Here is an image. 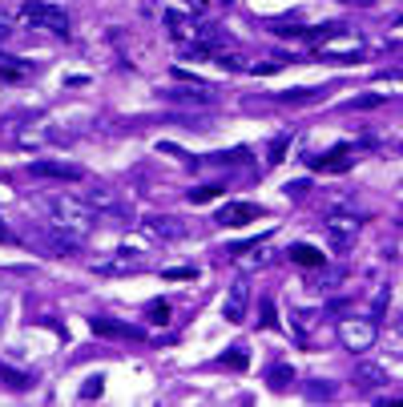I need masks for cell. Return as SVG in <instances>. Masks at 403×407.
Returning <instances> with one entry per match:
<instances>
[{"instance_id":"6da1fadb","label":"cell","mask_w":403,"mask_h":407,"mask_svg":"<svg viewBox=\"0 0 403 407\" xmlns=\"http://www.w3.org/2000/svg\"><path fill=\"white\" fill-rule=\"evenodd\" d=\"M45 210L53 214V226H57V230H77V234H85V230L93 226V206L77 202L73 193H48Z\"/></svg>"},{"instance_id":"7a4b0ae2","label":"cell","mask_w":403,"mask_h":407,"mask_svg":"<svg viewBox=\"0 0 403 407\" xmlns=\"http://www.w3.org/2000/svg\"><path fill=\"white\" fill-rule=\"evenodd\" d=\"M21 21L28 24V28H45L53 37H69L73 32L69 12H65L61 4H48V0H28L21 8Z\"/></svg>"},{"instance_id":"3957f363","label":"cell","mask_w":403,"mask_h":407,"mask_svg":"<svg viewBox=\"0 0 403 407\" xmlns=\"http://www.w3.org/2000/svg\"><path fill=\"white\" fill-rule=\"evenodd\" d=\"M375 335H379V327H375V319H339V343L347 347V351H371L375 347Z\"/></svg>"},{"instance_id":"277c9868","label":"cell","mask_w":403,"mask_h":407,"mask_svg":"<svg viewBox=\"0 0 403 407\" xmlns=\"http://www.w3.org/2000/svg\"><path fill=\"white\" fill-rule=\"evenodd\" d=\"M355 234H359V218L355 214H331L327 218V238H331V250L347 254L355 246Z\"/></svg>"},{"instance_id":"5b68a950","label":"cell","mask_w":403,"mask_h":407,"mask_svg":"<svg viewBox=\"0 0 403 407\" xmlns=\"http://www.w3.org/2000/svg\"><path fill=\"white\" fill-rule=\"evenodd\" d=\"M355 142H343V145H335L327 158H310V166L315 169H323V173H347V169L355 166Z\"/></svg>"},{"instance_id":"8992f818","label":"cell","mask_w":403,"mask_h":407,"mask_svg":"<svg viewBox=\"0 0 403 407\" xmlns=\"http://www.w3.org/2000/svg\"><path fill=\"white\" fill-rule=\"evenodd\" d=\"M32 178H57V182H85V169L73 162H32L28 166Z\"/></svg>"},{"instance_id":"52a82bcc","label":"cell","mask_w":403,"mask_h":407,"mask_svg":"<svg viewBox=\"0 0 403 407\" xmlns=\"http://www.w3.org/2000/svg\"><path fill=\"white\" fill-rule=\"evenodd\" d=\"M246 307H250V287H246V278H238L234 287L226 290L222 319H226V323H242V319H246Z\"/></svg>"},{"instance_id":"ba28073f","label":"cell","mask_w":403,"mask_h":407,"mask_svg":"<svg viewBox=\"0 0 403 407\" xmlns=\"http://www.w3.org/2000/svg\"><path fill=\"white\" fill-rule=\"evenodd\" d=\"M254 218H262L259 202H230V206L218 210V226H246V222H254Z\"/></svg>"},{"instance_id":"9c48e42d","label":"cell","mask_w":403,"mask_h":407,"mask_svg":"<svg viewBox=\"0 0 403 407\" xmlns=\"http://www.w3.org/2000/svg\"><path fill=\"white\" fill-rule=\"evenodd\" d=\"M169 105H214V89L206 85H182V89H162Z\"/></svg>"},{"instance_id":"30bf717a","label":"cell","mask_w":403,"mask_h":407,"mask_svg":"<svg viewBox=\"0 0 403 407\" xmlns=\"http://www.w3.org/2000/svg\"><path fill=\"white\" fill-rule=\"evenodd\" d=\"M89 327H93V335H105V339H145L142 327H129V323H118V319H101V314H93L89 319Z\"/></svg>"},{"instance_id":"8fae6325","label":"cell","mask_w":403,"mask_h":407,"mask_svg":"<svg viewBox=\"0 0 403 407\" xmlns=\"http://www.w3.org/2000/svg\"><path fill=\"white\" fill-rule=\"evenodd\" d=\"M387 384V371H383L379 363H359L355 367V387L359 391H379Z\"/></svg>"},{"instance_id":"7c38bea8","label":"cell","mask_w":403,"mask_h":407,"mask_svg":"<svg viewBox=\"0 0 403 407\" xmlns=\"http://www.w3.org/2000/svg\"><path fill=\"white\" fill-rule=\"evenodd\" d=\"M290 258H294L299 266H310V270H319V266L327 263V258H323V250H315V246H307V242L290 246Z\"/></svg>"},{"instance_id":"4fadbf2b","label":"cell","mask_w":403,"mask_h":407,"mask_svg":"<svg viewBox=\"0 0 403 407\" xmlns=\"http://www.w3.org/2000/svg\"><path fill=\"white\" fill-rule=\"evenodd\" d=\"M145 230L158 234V238H182V226H178V222H166V218H145Z\"/></svg>"},{"instance_id":"5bb4252c","label":"cell","mask_w":403,"mask_h":407,"mask_svg":"<svg viewBox=\"0 0 403 407\" xmlns=\"http://www.w3.org/2000/svg\"><path fill=\"white\" fill-rule=\"evenodd\" d=\"M266 379H270V391H290V384H294V371H290L286 363H274Z\"/></svg>"},{"instance_id":"9a60e30c","label":"cell","mask_w":403,"mask_h":407,"mask_svg":"<svg viewBox=\"0 0 403 407\" xmlns=\"http://www.w3.org/2000/svg\"><path fill=\"white\" fill-rule=\"evenodd\" d=\"M28 73H32L28 61H0V77H4V81H24Z\"/></svg>"},{"instance_id":"2e32d148","label":"cell","mask_w":403,"mask_h":407,"mask_svg":"<svg viewBox=\"0 0 403 407\" xmlns=\"http://www.w3.org/2000/svg\"><path fill=\"white\" fill-rule=\"evenodd\" d=\"M145 314H149V323H153V327H166V323H169V314H174V311H169V303H166V299H153V303L145 307Z\"/></svg>"},{"instance_id":"e0dca14e","label":"cell","mask_w":403,"mask_h":407,"mask_svg":"<svg viewBox=\"0 0 403 407\" xmlns=\"http://www.w3.org/2000/svg\"><path fill=\"white\" fill-rule=\"evenodd\" d=\"M246 363H250V355H246L242 347H234V351H222V355H218V367H234V371H246Z\"/></svg>"},{"instance_id":"ac0fdd59","label":"cell","mask_w":403,"mask_h":407,"mask_svg":"<svg viewBox=\"0 0 403 407\" xmlns=\"http://www.w3.org/2000/svg\"><path fill=\"white\" fill-rule=\"evenodd\" d=\"M286 149H290V133H279V138H274V145H270V153H266V166H283Z\"/></svg>"},{"instance_id":"d6986e66","label":"cell","mask_w":403,"mask_h":407,"mask_svg":"<svg viewBox=\"0 0 403 407\" xmlns=\"http://www.w3.org/2000/svg\"><path fill=\"white\" fill-rule=\"evenodd\" d=\"M259 327L262 331H279V314H274V303H270V299H262V307H259Z\"/></svg>"},{"instance_id":"ffe728a7","label":"cell","mask_w":403,"mask_h":407,"mask_svg":"<svg viewBox=\"0 0 403 407\" xmlns=\"http://www.w3.org/2000/svg\"><path fill=\"white\" fill-rule=\"evenodd\" d=\"M0 384H4V387H12V391H28V375L12 371V367H0Z\"/></svg>"},{"instance_id":"44dd1931","label":"cell","mask_w":403,"mask_h":407,"mask_svg":"<svg viewBox=\"0 0 403 407\" xmlns=\"http://www.w3.org/2000/svg\"><path fill=\"white\" fill-rule=\"evenodd\" d=\"M307 395H310V399H331L335 384H327V379H319V375H315V379H307Z\"/></svg>"},{"instance_id":"7402d4cb","label":"cell","mask_w":403,"mask_h":407,"mask_svg":"<svg viewBox=\"0 0 403 407\" xmlns=\"http://www.w3.org/2000/svg\"><path fill=\"white\" fill-rule=\"evenodd\" d=\"M387 299H391V290H387V283H379L375 299H371V319H375V323H379L383 314H387Z\"/></svg>"},{"instance_id":"603a6c76","label":"cell","mask_w":403,"mask_h":407,"mask_svg":"<svg viewBox=\"0 0 403 407\" xmlns=\"http://www.w3.org/2000/svg\"><path fill=\"white\" fill-rule=\"evenodd\" d=\"M323 97V89L315 85V89H299V93H283V101L286 105H307V101H319Z\"/></svg>"},{"instance_id":"cb8c5ba5","label":"cell","mask_w":403,"mask_h":407,"mask_svg":"<svg viewBox=\"0 0 403 407\" xmlns=\"http://www.w3.org/2000/svg\"><path fill=\"white\" fill-rule=\"evenodd\" d=\"M383 101H387L383 93H363V97H351L347 105H351V109H379Z\"/></svg>"},{"instance_id":"d4e9b609","label":"cell","mask_w":403,"mask_h":407,"mask_svg":"<svg viewBox=\"0 0 403 407\" xmlns=\"http://www.w3.org/2000/svg\"><path fill=\"white\" fill-rule=\"evenodd\" d=\"M101 387H105V375H89L85 387H81V399H97V395H101Z\"/></svg>"},{"instance_id":"484cf974","label":"cell","mask_w":403,"mask_h":407,"mask_svg":"<svg viewBox=\"0 0 403 407\" xmlns=\"http://www.w3.org/2000/svg\"><path fill=\"white\" fill-rule=\"evenodd\" d=\"M218 193H222V186H198V190H190V202L202 206V202H210V198H218Z\"/></svg>"},{"instance_id":"4316f807","label":"cell","mask_w":403,"mask_h":407,"mask_svg":"<svg viewBox=\"0 0 403 407\" xmlns=\"http://www.w3.org/2000/svg\"><path fill=\"white\" fill-rule=\"evenodd\" d=\"M246 158H250V153H246V149L238 145V149H226V153H214L210 162H222V166H230V162H246Z\"/></svg>"},{"instance_id":"83f0119b","label":"cell","mask_w":403,"mask_h":407,"mask_svg":"<svg viewBox=\"0 0 403 407\" xmlns=\"http://www.w3.org/2000/svg\"><path fill=\"white\" fill-rule=\"evenodd\" d=\"M89 202H93V206H118V193L113 190H89Z\"/></svg>"},{"instance_id":"f1b7e54d","label":"cell","mask_w":403,"mask_h":407,"mask_svg":"<svg viewBox=\"0 0 403 407\" xmlns=\"http://www.w3.org/2000/svg\"><path fill=\"white\" fill-rule=\"evenodd\" d=\"M310 327H315V311H303V319H294V331L310 335Z\"/></svg>"},{"instance_id":"f546056e","label":"cell","mask_w":403,"mask_h":407,"mask_svg":"<svg viewBox=\"0 0 403 407\" xmlns=\"http://www.w3.org/2000/svg\"><path fill=\"white\" fill-rule=\"evenodd\" d=\"M194 274H198L194 266H174V270H166V283L169 278H194Z\"/></svg>"},{"instance_id":"4dcf8cb0","label":"cell","mask_w":403,"mask_h":407,"mask_svg":"<svg viewBox=\"0 0 403 407\" xmlns=\"http://www.w3.org/2000/svg\"><path fill=\"white\" fill-rule=\"evenodd\" d=\"M0 242H12V230H8L4 222H0Z\"/></svg>"},{"instance_id":"1f68e13d","label":"cell","mask_w":403,"mask_h":407,"mask_svg":"<svg viewBox=\"0 0 403 407\" xmlns=\"http://www.w3.org/2000/svg\"><path fill=\"white\" fill-rule=\"evenodd\" d=\"M4 32H8V24H4V17H0V37H4Z\"/></svg>"},{"instance_id":"d6a6232c","label":"cell","mask_w":403,"mask_h":407,"mask_svg":"<svg viewBox=\"0 0 403 407\" xmlns=\"http://www.w3.org/2000/svg\"><path fill=\"white\" fill-rule=\"evenodd\" d=\"M194 4H198V8H206V4H210V0H194Z\"/></svg>"},{"instance_id":"836d02e7","label":"cell","mask_w":403,"mask_h":407,"mask_svg":"<svg viewBox=\"0 0 403 407\" xmlns=\"http://www.w3.org/2000/svg\"><path fill=\"white\" fill-rule=\"evenodd\" d=\"M359 4H375V0H359Z\"/></svg>"},{"instance_id":"e575fe53","label":"cell","mask_w":403,"mask_h":407,"mask_svg":"<svg viewBox=\"0 0 403 407\" xmlns=\"http://www.w3.org/2000/svg\"><path fill=\"white\" fill-rule=\"evenodd\" d=\"M400 24H403V17H400Z\"/></svg>"}]
</instances>
